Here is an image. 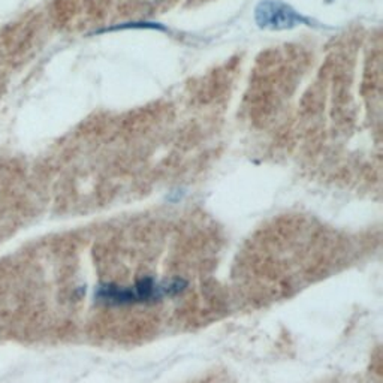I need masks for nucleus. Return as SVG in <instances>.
Here are the masks:
<instances>
[{
    "instance_id": "1",
    "label": "nucleus",
    "mask_w": 383,
    "mask_h": 383,
    "mask_svg": "<svg viewBox=\"0 0 383 383\" xmlns=\"http://www.w3.org/2000/svg\"><path fill=\"white\" fill-rule=\"evenodd\" d=\"M217 252L204 241L102 236L48 252L53 325L102 343H130L204 321L220 306Z\"/></svg>"
},
{
    "instance_id": "2",
    "label": "nucleus",
    "mask_w": 383,
    "mask_h": 383,
    "mask_svg": "<svg viewBox=\"0 0 383 383\" xmlns=\"http://www.w3.org/2000/svg\"><path fill=\"white\" fill-rule=\"evenodd\" d=\"M255 20L259 27L283 30L298 25H309V20L302 17L294 8L278 0H264L255 9Z\"/></svg>"
},
{
    "instance_id": "3",
    "label": "nucleus",
    "mask_w": 383,
    "mask_h": 383,
    "mask_svg": "<svg viewBox=\"0 0 383 383\" xmlns=\"http://www.w3.org/2000/svg\"><path fill=\"white\" fill-rule=\"evenodd\" d=\"M13 27L0 32V95L4 93L5 87L11 83L14 65V38Z\"/></svg>"
}]
</instances>
